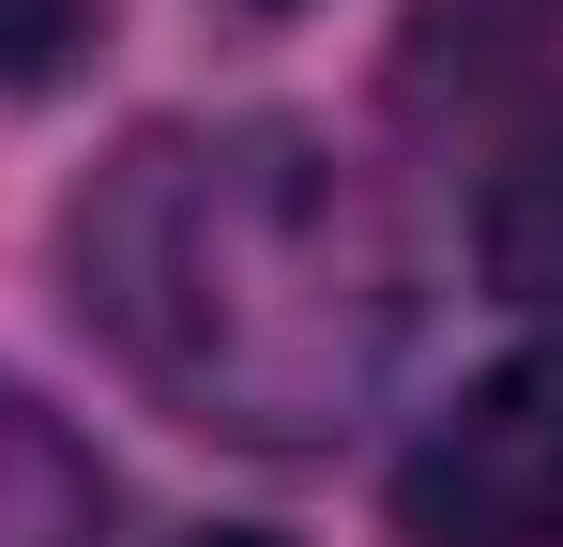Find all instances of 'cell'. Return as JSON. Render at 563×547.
Segmentation results:
<instances>
[{
    "mask_svg": "<svg viewBox=\"0 0 563 547\" xmlns=\"http://www.w3.org/2000/svg\"><path fill=\"white\" fill-rule=\"evenodd\" d=\"M472 259L503 304H549L563 320V91L503 137V168H487V213H472Z\"/></svg>",
    "mask_w": 563,
    "mask_h": 547,
    "instance_id": "3957f363",
    "label": "cell"
},
{
    "mask_svg": "<svg viewBox=\"0 0 563 547\" xmlns=\"http://www.w3.org/2000/svg\"><path fill=\"white\" fill-rule=\"evenodd\" d=\"M213 547H275V533H213Z\"/></svg>",
    "mask_w": 563,
    "mask_h": 547,
    "instance_id": "5b68a950",
    "label": "cell"
},
{
    "mask_svg": "<svg viewBox=\"0 0 563 547\" xmlns=\"http://www.w3.org/2000/svg\"><path fill=\"white\" fill-rule=\"evenodd\" d=\"M92 533H107V471L0 380V547H92Z\"/></svg>",
    "mask_w": 563,
    "mask_h": 547,
    "instance_id": "277c9868",
    "label": "cell"
},
{
    "mask_svg": "<svg viewBox=\"0 0 563 547\" xmlns=\"http://www.w3.org/2000/svg\"><path fill=\"white\" fill-rule=\"evenodd\" d=\"M427 547H563V350L487 365L396 471Z\"/></svg>",
    "mask_w": 563,
    "mask_h": 547,
    "instance_id": "7a4b0ae2",
    "label": "cell"
},
{
    "mask_svg": "<svg viewBox=\"0 0 563 547\" xmlns=\"http://www.w3.org/2000/svg\"><path fill=\"white\" fill-rule=\"evenodd\" d=\"M62 274L137 395L260 456H320L411 350V259L366 168L305 122H153L62 213Z\"/></svg>",
    "mask_w": 563,
    "mask_h": 547,
    "instance_id": "6da1fadb",
    "label": "cell"
}]
</instances>
